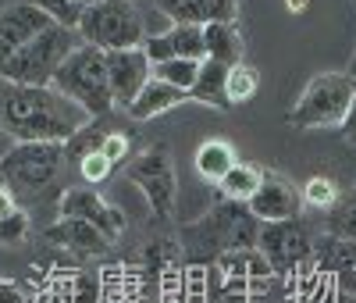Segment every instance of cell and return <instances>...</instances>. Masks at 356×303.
I'll use <instances>...</instances> for the list:
<instances>
[{
  "instance_id": "obj_24",
  "label": "cell",
  "mask_w": 356,
  "mask_h": 303,
  "mask_svg": "<svg viewBox=\"0 0 356 303\" xmlns=\"http://www.w3.org/2000/svg\"><path fill=\"white\" fill-rule=\"evenodd\" d=\"M154 8L171 25H207V22H211L203 0H154Z\"/></svg>"
},
{
  "instance_id": "obj_8",
  "label": "cell",
  "mask_w": 356,
  "mask_h": 303,
  "mask_svg": "<svg viewBox=\"0 0 356 303\" xmlns=\"http://www.w3.org/2000/svg\"><path fill=\"white\" fill-rule=\"evenodd\" d=\"M257 250L264 254L267 264H271L275 275H292V271H300L303 264L314 261V232L300 218L260 225Z\"/></svg>"
},
{
  "instance_id": "obj_14",
  "label": "cell",
  "mask_w": 356,
  "mask_h": 303,
  "mask_svg": "<svg viewBox=\"0 0 356 303\" xmlns=\"http://www.w3.org/2000/svg\"><path fill=\"white\" fill-rule=\"evenodd\" d=\"M43 235H47V242H54L61 250H72V254H104L107 250L104 232L82 218H57Z\"/></svg>"
},
{
  "instance_id": "obj_19",
  "label": "cell",
  "mask_w": 356,
  "mask_h": 303,
  "mask_svg": "<svg viewBox=\"0 0 356 303\" xmlns=\"http://www.w3.org/2000/svg\"><path fill=\"white\" fill-rule=\"evenodd\" d=\"M235 164V150L225 143V139H207L200 143L196 150V171L207 178V182H221Z\"/></svg>"
},
{
  "instance_id": "obj_36",
  "label": "cell",
  "mask_w": 356,
  "mask_h": 303,
  "mask_svg": "<svg viewBox=\"0 0 356 303\" xmlns=\"http://www.w3.org/2000/svg\"><path fill=\"white\" fill-rule=\"evenodd\" d=\"M11 146H15V139H11V132H8V125H4V107H0V157H4Z\"/></svg>"
},
{
  "instance_id": "obj_2",
  "label": "cell",
  "mask_w": 356,
  "mask_h": 303,
  "mask_svg": "<svg viewBox=\"0 0 356 303\" xmlns=\"http://www.w3.org/2000/svg\"><path fill=\"white\" fill-rule=\"evenodd\" d=\"M57 93H65L68 100H75L93 121L107 118L114 111V97H111V79H107V54L100 47L79 43L65 65L57 68L54 82Z\"/></svg>"
},
{
  "instance_id": "obj_13",
  "label": "cell",
  "mask_w": 356,
  "mask_h": 303,
  "mask_svg": "<svg viewBox=\"0 0 356 303\" xmlns=\"http://www.w3.org/2000/svg\"><path fill=\"white\" fill-rule=\"evenodd\" d=\"M150 57V65L161 61H203V25H171L164 33H150L139 43Z\"/></svg>"
},
{
  "instance_id": "obj_9",
  "label": "cell",
  "mask_w": 356,
  "mask_h": 303,
  "mask_svg": "<svg viewBox=\"0 0 356 303\" xmlns=\"http://www.w3.org/2000/svg\"><path fill=\"white\" fill-rule=\"evenodd\" d=\"M107 79H111L114 107L129 111V104L143 93V86L154 79V65H150V57H146L143 47L111 50V54H107Z\"/></svg>"
},
{
  "instance_id": "obj_37",
  "label": "cell",
  "mask_w": 356,
  "mask_h": 303,
  "mask_svg": "<svg viewBox=\"0 0 356 303\" xmlns=\"http://www.w3.org/2000/svg\"><path fill=\"white\" fill-rule=\"evenodd\" d=\"M72 4H75V8H82V11H86V8H93V4H100V0H72Z\"/></svg>"
},
{
  "instance_id": "obj_33",
  "label": "cell",
  "mask_w": 356,
  "mask_h": 303,
  "mask_svg": "<svg viewBox=\"0 0 356 303\" xmlns=\"http://www.w3.org/2000/svg\"><path fill=\"white\" fill-rule=\"evenodd\" d=\"M0 303H29V296H25V289L18 282L0 279Z\"/></svg>"
},
{
  "instance_id": "obj_38",
  "label": "cell",
  "mask_w": 356,
  "mask_h": 303,
  "mask_svg": "<svg viewBox=\"0 0 356 303\" xmlns=\"http://www.w3.org/2000/svg\"><path fill=\"white\" fill-rule=\"evenodd\" d=\"M346 75H349V79L356 82V54H353V61H349V68H346Z\"/></svg>"
},
{
  "instance_id": "obj_18",
  "label": "cell",
  "mask_w": 356,
  "mask_h": 303,
  "mask_svg": "<svg viewBox=\"0 0 356 303\" xmlns=\"http://www.w3.org/2000/svg\"><path fill=\"white\" fill-rule=\"evenodd\" d=\"M314 267L328 271V275H339V271H353L356 267V242L339 239V235H317L314 239Z\"/></svg>"
},
{
  "instance_id": "obj_3",
  "label": "cell",
  "mask_w": 356,
  "mask_h": 303,
  "mask_svg": "<svg viewBox=\"0 0 356 303\" xmlns=\"http://www.w3.org/2000/svg\"><path fill=\"white\" fill-rule=\"evenodd\" d=\"M68 161L65 143H15L0 157V178L15 196H36L50 189Z\"/></svg>"
},
{
  "instance_id": "obj_27",
  "label": "cell",
  "mask_w": 356,
  "mask_h": 303,
  "mask_svg": "<svg viewBox=\"0 0 356 303\" xmlns=\"http://www.w3.org/2000/svg\"><path fill=\"white\" fill-rule=\"evenodd\" d=\"M111 171H114V164L100 154V150H93V154H82V157H79V175H82L86 186H100V182H104Z\"/></svg>"
},
{
  "instance_id": "obj_41",
  "label": "cell",
  "mask_w": 356,
  "mask_h": 303,
  "mask_svg": "<svg viewBox=\"0 0 356 303\" xmlns=\"http://www.w3.org/2000/svg\"><path fill=\"white\" fill-rule=\"evenodd\" d=\"M0 182H4V178H0Z\"/></svg>"
},
{
  "instance_id": "obj_23",
  "label": "cell",
  "mask_w": 356,
  "mask_h": 303,
  "mask_svg": "<svg viewBox=\"0 0 356 303\" xmlns=\"http://www.w3.org/2000/svg\"><path fill=\"white\" fill-rule=\"evenodd\" d=\"M300 196H303V207L307 210L328 215V210L335 207V200H339V186H335V178H328V175H314V178L303 182Z\"/></svg>"
},
{
  "instance_id": "obj_31",
  "label": "cell",
  "mask_w": 356,
  "mask_h": 303,
  "mask_svg": "<svg viewBox=\"0 0 356 303\" xmlns=\"http://www.w3.org/2000/svg\"><path fill=\"white\" fill-rule=\"evenodd\" d=\"M335 303H356V267L335 275Z\"/></svg>"
},
{
  "instance_id": "obj_22",
  "label": "cell",
  "mask_w": 356,
  "mask_h": 303,
  "mask_svg": "<svg viewBox=\"0 0 356 303\" xmlns=\"http://www.w3.org/2000/svg\"><path fill=\"white\" fill-rule=\"evenodd\" d=\"M324 232L356 242V189L335 200V207L328 210V218H324Z\"/></svg>"
},
{
  "instance_id": "obj_40",
  "label": "cell",
  "mask_w": 356,
  "mask_h": 303,
  "mask_svg": "<svg viewBox=\"0 0 356 303\" xmlns=\"http://www.w3.org/2000/svg\"><path fill=\"white\" fill-rule=\"evenodd\" d=\"M129 4H132V0H129Z\"/></svg>"
},
{
  "instance_id": "obj_1",
  "label": "cell",
  "mask_w": 356,
  "mask_h": 303,
  "mask_svg": "<svg viewBox=\"0 0 356 303\" xmlns=\"http://www.w3.org/2000/svg\"><path fill=\"white\" fill-rule=\"evenodd\" d=\"M0 107L15 143H68L93 125V118L54 86H18L0 79Z\"/></svg>"
},
{
  "instance_id": "obj_39",
  "label": "cell",
  "mask_w": 356,
  "mask_h": 303,
  "mask_svg": "<svg viewBox=\"0 0 356 303\" xmlns=\"http://www.w3.org/2000/svg\"><path fill=\"white\" fill-rule=\"evenodd\" d=\"M289 8H292V11H296V8L303 11V8H307V0H289Z\"/></svg>"
},
{
  "instance_id": "obj_35",
  "label": "cell",
  "mask_w": 356,
  "mask_h": 303,
  "mask_svg": "<svg viewBox=\"0 0 356 303\" xmlns=\"http://www.w3.org/2000/svg\"><path fill=\"white\" fill-rule=\"evenodd\" d=\"M11 210H18V196L4 186V182H0V218L4 215H11Z\"/></svg>"
},
{
  "instance_id": "obj_4",
  "label": "cell",
  "mask_w": 356,
  "mask_h": 303,
  "mask_svg": "<svg viewBox=\"0 0 356 303\" xmlns=\"http://www.w3.org/2000/svg\"><path fill=\"white\" fill-rule=\"evenodd\" d=\"M75 29L65 25H50L36 40H29L11 61L0 65V79L18 82V86H50L57 68L65 65V57L79 47L75 43Z\"/></svg>"
},
{
  "instance_id": "obj_15",
  "label": "cell",
  "mask_w": 356,
  "mask_h": 303,
  "mask_svg": "<svg viewBox=\"0 0 356 303\" xmlns=\"http://www.w3.org/2000/svg\"><path fill=\"white\" fill-rule=\"evenodd\" d=\"M203 50H207V61H218L225 68L243 65L246 43H243L239 25L235 22H207L203 25Z\"/></svg>"
},
{
  "instance_id": "obj_6",
  "label": "cell",
  "mask_w": 356,
  "mask_h": 303,
  "mask_svg": "<svg viewBox=\"0 0 356 303\" xmlns=\"http://www.w3.org/2000/svg\"><path fill=\"white\" fill-rule=\"evenodd\" d=\"M79 40L89 47H100L104 54L111 50H129L139 47L146 36L143 15L129 4V0H100V4L86 8L79 18Z\"/></svg>"
},
{
  "instance_id": "obj_42",
  "label": "cell",
  "mask_w": 356,
  "mask_h": 303,
  "mask_svg": "<svg viewBox=\"0 0 356 303\" xmlns=\"http://www.w3.org/2000/svg\"><path fill=\"white\" fill-rule=\"evenodd\" d=\"M353 86H356V82H353Z\"/></svg>"
},
{
  "instance_id": "obj_16",
  "label": "cell",
  "mask_w": 356,
  "mask_h": 303,
  "mask_svg": "<svg viewBox=\"0 0 356 303\" xmlns=\"http://www.w3.org/2000/svg\"><path fill=\"white\" fill-rule=\"evenodd\" d=\"M189 97L182 93V89H175V86H168V82H161V79H150L143 86V93L129 104V118L132 121H150V118H157V114H164V111H171V107H178V104H186Z\"/></svg>"
},
{
  "instance_id": "obj_17",
  "label": "cell",
  "mask_w": 356,
  "mask_h": 303,
  "mask_svg": "<svg viewBox=\"0 0 356 303\" xmlns=\"http://www.w3.org/2000/svg\"><path fill=\"white\" fill-rule=\"evenodd\" d=\"M225 82H228V68L218 65V61H200V75L189 89V100L193 104H203V107H218V111H228V97H225Z\"/></svg>"
},
{
  "instance_id": "obj_25",
  "label": "cell",
  "mask_w": 356,
  "mask_h": 303,
  "mask_svg": "<svg viewBox=\"0 0 356 303\" xmlns=\"http://www.w3.org/2000/svg\"><path fill=\"white\" fill-rule=\"evenodd\" d=\"M196 75H200V61H161V65H154V79L182 89L186 97H189Z\"/></svg>"
},
{
  "instance_id": "obj_7",
  "label": "cell",
  "mask_w": 356,
  "mask_h": 303,
  "mask_svg": "<svg viewBox=\"0 0 356 303\" xmlns=\"http://www.w3.org/2000/svg\"><path fill=\"white\" fill-rule=\"evenodd\" d=\"M125 178L143 189L146 203H150V210L157 218H171L175 215L178 178H175V164H171L168 146H150V150H143V154H136L125 164Z\"/></svg>"
},
{
  "instance_id": "obj_11",
  "label": "cell",
  "mask_w": 356,
  "mask_h": 303,
  "mask_svg": "<svg viewBox=\"0 0 356 303\" xmlns=\"http://www.w3.org/2000/svg\"><path fill=\"white\" fill-rule=\"evenodd\" d=\"M246 210H250L260 225L300 218V210H303L300 186H292L285 175H264L260 186H257V193H253L250 203H246Z\"/></svg>"
},
{
  "instance_id": "obj_5",
  "label": "cell",
  "mask_w": 356,
  "mask_h": 303,
  "mask_svg": "<svg viewBox=\"0 0 356 303\" xmlns=\"http://www.w3.org/2000/svg\"><path fill=\"white\" fill-rule=\"evenodd\" d=\"M356 97V86L346 72H324V75H314L307 82V89L300 93V100L292 104L289 111V125L292 129H332V125H342V118L349 111Z\"/></svg>"
},
{
  "instance_id": "obj_34",
  "label": "cell",
  "mask_w": 356,
  "mask_h": 303,
  "mask_svg": "<svg viewBox=\"0 0 356 303\" xmlns=\"http://www.w3.org/2000/svg\"><path fill=\"white\" fill-rule=\"evenodd\" d=\"M339 132H342V139H346L349 146H356V97H353V104H349V111H346V118H342Z\"/></svg>"
},
{
  "instance_id": "obj_20",
  "label": "cell",
  "mask_w": 356,
  "mask_h": 303,
  "mask_svg": "<svg viewBox=\"0 0 356 303\" xmlns=\"http://www.w3.org/2000/svg\"><path fill=\"white\" fill-rule=\"evenodd\" d=\"M260 178H264V171H257L253 164L235 161L232 171L218 182V189H221V196H225L228 203H250V196H253L257 186H260Z\"/></svg>"
},
{
  "instance_id": "obj_28",
  "label": "cell",
  "mask_w": 356,
  "mask_h": 303,
  "mask_svg": "<svg viewBox=\"0 0 356 303\" xmlns=\"http://www.w3.org/2000/svg\"><path fill=\"white\" fill-rule=\"evenodd\" d=\"M25 235H29V215L22 207L0 218V247H18Z\"/></svg>"
},
{
  "instance_id": "obj_26",
  "label": "cell",
  "mask_w": 356,
  "mask_h": 303,
  "mask_svg": "<svg viewBox=\"0 0 356 303\" xmlns=\"http://www.w3.org/2000/svg\"><path fill=\"white\" fill-rule=\"evenodd\" d=\"M29 4H36L50 22L65 25V29H79V18H82V8H75L72 0H29Z\"/></svg>"
},
{
  "instance_id": "obj_21",
  "label": "cell",
  "mask_w": 356,
  "mask_h": 303,
  "mask_svg": "<svg viewBox=\"0 0 356 303\" xmlns=\"http://www.w3.org/2000/svg\"><path fill=\"white\" fill-rule=\"evenodd\" d=\"M260 89V72L253 65H235L228 68V82H225V97H228V107H239V104H250Z\"/></svg>"
},
{
  "instance_id": "obj_29",
  "label": "cell",
  "mask_w": 356,
  "mask_h": 303,
  "mask_svg": "<svg viewBox=\"0 0 356 303\" xmlns=\"http://www.w3.org/2000/svg\"><path fill=\"white\" fill-rule=\"evenodd\" d=\"M100 154L118 168V164H129V136L125 132H104V143H100Z\"/></svg>"
},
{
  "instance_id": "obj_12",
  "label": "cell",
  "mask_w": 356,
  "mask_h": 303,
  "mask_svg": "<svg viewBox=\"0 0 356 303\" xmlns=\"http://www.w3.org/2000/svg\"><path fill=\"white\" fill-rule=\"evenodd\" d=\"M50 25H57V22H50L36 4H29V0H18V4L4 8L0 11V65L11 61L29 40H36Z\"/></svg>"
},
{
  "instance_id": "obj_30",
  "label": "cell",
  "mask_w": 356,
  "mask_h": 303,
  "mask_svg": "<svg viewBox=\"0 0 356 303\" xmlns=\"http://www.w3.org/2000/svg\"><path fill=\"white\" fill-rule=\"evenodd\" d=\"M211 22H235L239 18V0H203Z\"/></svg>"
},
{
  "instance_id": "obj_10",
  "label": "cell",
  "mask_w": 356,
  "mask_h": 303,
  "mask_svg": "<svg viewBox=\"0 0 356 303\" xmlns=\"http://www.w3.org/2000/svg\"><path fill=\"white\" fill-rule=\"evenodd\" d=\"M57 210H61V218H82V222H89L93 228H100L107 242H114L118 235L125 232V215L114 203H107L97 189H89V186L65 189Z\"/></svg>"
},
{
  "instance_id": "obj_32",
  "label": "cell",
  "mask_w": 356,
  "mask_h": 303,
  "mask_svg": "<svg viewBox=\"0 0 356 303\" xmlns=\"http://www.w3.org/2000/svg\"><path fill=\"white\" fill-rule=\"evenodd\" d=\"M203 286H207V271L203 267H189L186 271V300L189 303H203Z\"/></svg>"
}]
</instances>
